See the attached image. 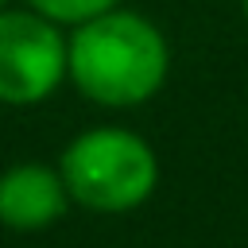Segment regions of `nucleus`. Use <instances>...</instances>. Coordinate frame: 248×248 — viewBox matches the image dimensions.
<instances>
[{"label": "nucleus", "mask_w": 248, "mask_h": 248, "mask_svg": "<svg viewBox=\"0 0 248 248\" xmlns=\"http://www.w3.org/2000/svg\"><path fill=\"white\" fill-rule=\"evenodd\" d=\"M170 74L167 35L132 8H108L66 35V81L101 108L147 105Z\"/></svg>", "instance_id": "obj_1"}, {"label": "nucleus", "mask_w": 248, "mask_h": 248, "mask_svg": "<svg viewBox=\"0 0 248 248\" xmlns=\"http://www.w3.org/2000/svg\"><path fill=\"white\" fill-rule=\"evenodd\" d=\"M58 174L66 182L70 205L89 213H132L151 202L159 186V155L155 147L120 124L81 128L58 155Z\"/></svg>", "instance_id": "obj_2"}, {"label": "nucleus", "mask_w": 248, "mask_h": 248, "mask_svg": "<svg viewBox=\"0 0 248 248\" xmlns=\"http://www.w3.org/2000/svg\"><path fill=\"white\" fill-rule=\"evenodd\" d=\"M62 81L66 31L35 8H0V105H43Z\"/></svg>", "instance_id": "obj_3"}, {"label": "nucleus", "mask_w": 248, "mask_h": 248, "mask_svg": "<svg viewBox=\"0 0 248 248\" xmlns=\"http://www.w3.org/2000/svg\"><path fill=\"white\" fill-rule=\"evenodd\" d=\"M70 209L58 167L23 159L0 174V225L12 232H43Z\"/></svg>", "instance_id": "obj_4"}, {"label": "nucleus", "mask_w": 248, "mask_h": 248, "mask_svg": "<svg viewBox=\"0 0 248 248\" xmlns=\"http://www.w3.org/2000/svg\"><path fill=\"white\" fill-rule=\"evenodd\" d=\"M124 0H27V8H35L39 16L54 19L58 27H78L108 8H120Z\"/></svg>", "instance_id": "obj_5"}, {"label": "nucleus", "mask_w": 248, "mask_h": 248, "mask_svg": "<svg viewBox=\"0 0 248 248\" xmlns=\"http://www.w3.org/2000/svg\"><path fill=\"white\" fill-rule=\"evenodd\" d=\"M240 12H244V23H248V0H240Z\"/></svg>", "instance_id": "obj_6"}, {"label": "nucleus", "mask_w": 248, "mask_h": 248, "mask_svg": "<svg viewBox=\"0 0 248 248\" xmlns=\"http://www.w3.org/2000/svg\"><path fill=\"white\" fill-rule=\"evenodd\" d=\"M0 8H8V0H0Z\"/></svg>", "instance_id": "obj_7"}]
</instances>
